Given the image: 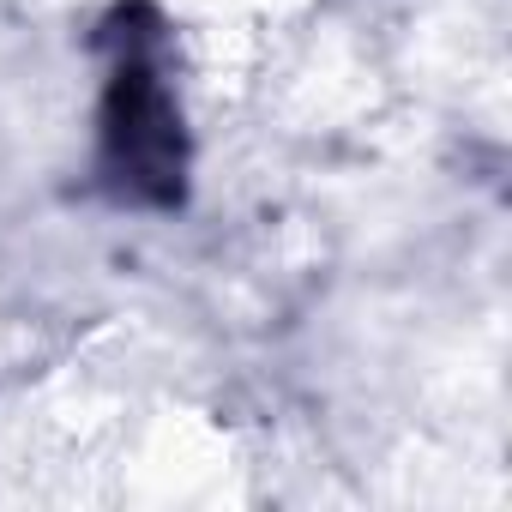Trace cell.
<instances>
[{
	"label": "cell",
	"mask_w": 512,
	"mask_h": 512,
	"mask_svg": "<svg viewBox=\"0 0 512 512\" xmlns=\"http://www.w3.org/2000/svg\"><path fill=\"white\" fill-rule=\"evenodd\" d=\"M103 151L109 169L139 193L169 205L181 193V115L151 61V31H115V85L103 103Z\"/></svg>",
	"instance_id": "cell-1"
}]
</instances>
